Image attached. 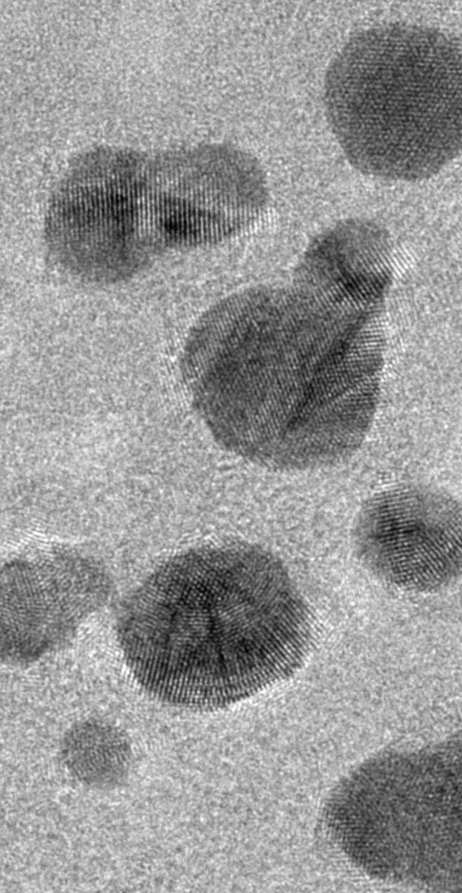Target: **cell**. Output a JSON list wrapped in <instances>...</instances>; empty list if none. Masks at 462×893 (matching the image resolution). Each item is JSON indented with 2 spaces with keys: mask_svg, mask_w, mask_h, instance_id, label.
Returning <instances> with one entry per match:
<instances>
[{
  "mask_svg": "<svg viewBox=\"0 0 462 893\" xmlns=\"http://www.w3.org/2000/svg\"><path fill=\"white\" fill-rule=\"evenodd\" d=\"M117 635L147 692L209 711L291 676L307 655L312 626L276 557L227 545L191 550L158 567L125 602Z\"/></svg>",
  "mask_w": 462,
  "mask_h": 893,
  "instance_id": "cell-2",
  "label": "cell"
},
{
  "mask_svg": "<svg viewBox=\"0 0 462 893\" xmlns=\"http://www.w3.org/2000/svg\"><path fill=\"white\" fill-rule=\"evenodd\" d=\"M324 104L356 170L385 180L428 179L462 151V42L418 24L363 30L330 62Z\"/></svg>",
  "mask_w": 462,
  "mask_h": 893,
  "instance_id": "cell-3",
  "label": "cell"
},
{
  "mask_svg": "<svg viewBox=\"0 0 462 893\" xmlns=\"http://www.w3.org/2000/svg\"><path fill=\"white\" fill-rule=\"evenodd\" d=\"M382 322L324 307L300 290L258 287L213 306L184 367L217 440L262 466L299 470L353 454L371 425Z\"/></svg>",
  "mask_w": 462,
  "mask_h": 893,
  "instance_id": "cell-1",
  "label": "cell"
},
{
  "mask_svg": "<svg viewBox=\"0 0 462 893\" xmlns=\"http://www.w3.org/2000/svg\"><path fill=\"white\" fill-rule=\"evenodd\" d=\"M355 535L364 564L401 590L433 592L462 574V505L439 490L411 486L374 496Z\"/></svg>",
  "mask_w": 462,
  "mask_h": 893,
  "instance_id": "cell-5",
  "label": "cell"
},
{
  "mask_svg": "<svg viewBox=\"0 0 462 893\" xmlns=\"http://www.w3.org/2000/svg\"><path fill=\"white\" fill-rule=\"evenodd\" d=\"M49 558L13 562L3 573L2 651L9 660L59 646L106 596V577L94 562Z\"/></svg>",
  "mask_w": 462,
  "mask_h": 893,
  "instance_id": "cell-7",
  "label": "cell"
},
{
  "mask_svg": "<svg viewBox=\"0 0 462 893\" xmlns=\"http://www.w3.org/2000/svg\"><path fill=\"white\" fill-rule=\"evenodd\" d=\"M338 843L371 877L462 891V731L416 752H384L342 781Z\"/></svg>",
  "mask_w": 462,
  "mask_h": 893,
  "instance_id": "cell-4",
  "label": "cell"
},
{
  "mask_svg": "<svg viewBox=\"0 0 462 893\" xmlns=\"http://www.w3.org/2000/svg\"><path fill=\"white\" fill-rule=\"evenodd\" d=\"M268 199L263 170L252 154L227 143L197 149L176 183L163 191L168 248L234 236L259 219Z\"/></svg>",
  "mask_w": 462,
  "mask_h": 893,
  "instance_id": "cell-6",
  "label": "cell"
},
{
  "mask_svg": "<svg viewBox=\"0 0 462 893\" xmlns=\"http://www.w3.org/2000/svg\"><path fill=\"white\" fill-rule=\"evenodd\" d=\"M62 758L70 773L95 787H110L126 776L131 749L115 727L85 721L71 727L62 741Z\"/></svg>",
  "mask_w": 462,
  "mask_h": 893,
  "instance_id": "cell-9",
  "label": "cell"
},
{
  "mask_svg": "<svg viewBox=\"0 0 462 893\" xmlns=\"http://www.w3.org/2000/svg\"><path fill=\"white\" fill-rule=\"evenodd\" d=\"M391 278L387 234L373 222L348 219L310 244L298 269L297 288L342 314L382 318Z\"/></svg>",
  "mask_w": 462,
  "mask_h": 893,
  "instance_id": "cell-8",
  "label": "cell"
}]
</instances>
